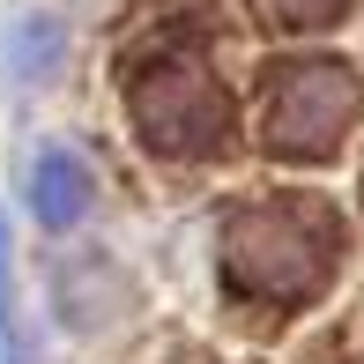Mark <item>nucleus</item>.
Returning <instances> with one entry per match:
<instances>
[{
  "label": "nucleus",
  "instance_id": "obj_1",
  "mask_svg": "<svg viewBox=\"0 0 364 364\" xmlns=\"http://www.w3.org/2000/svg\"><path fill=\"white\" fill-rule=\"evenodd\" d=\"M223 260H230V275H238L245 290H260V297H305L335 268V223H327L320 201L253 208V216H238Z\"/></svg>",
  "mask_w": 364,
  "mask_h": 364
},
{
  "label": "nucleus",
  "instance_id": "obj_2",
  "mask_svg": "<svg viewBox=\"0 0 364 364\" xmlns=\"http://www.w3.org/2000/svg\"><path fill=\"white\" fill-rule=\"evenodd\" d=\"M127 105H134V127L149 134V149H164V156H201V149L223 134V119H230L216 75L193 53L141 60L134 82H127Z\"/></svg>",
  "mask_w": 364,
  "mask_h": 364
},
{
  "label": "nucleus",
  "instance_id": "obj_3",
  "mask_svg": "<svg viewBox=\"0 0 364 364\" xmlns=\"http://www.w3.org/2000/svg\"><path fill=\"white\" fill-rule=\"evenodd\" d=\"M357 119V75L335 60H305L268 90V141L283 156H327Z\"/></svg>",
  "mask_w": 364,
  "mask_h": 364
},
{
  "label": "nucleus",
  "instance_id": "obj_4",
  "mask_svg": "<svg viewBox=\"0 0 364 364\" xmlns=\"http://www.w3.org/2000/svg\"><path fill=\"white\" fill-rule=\"evenodd\" d=\"M30 208H38L53 230H68L90 216V171H82L75 156H45L38 171H30Z\"/></svg>",
  "mask_w": 364,
  "mask_h": 364
},
{
  "label": "nucleus",
  "instance_id": "obj_5",
  "mask_svg": "<svg viewBox=\"0 0 364 364\" xmlns=\"http://www.w3.org/2000/svg\"><path fill=\"white\" fill-rule=\"evenodd\" d=\"M260 8H268L275 23H290V30H327L350 0H260Z\"/></svg>",
  "mask_w": 364,
  "mask_h": 364
},
{
  "label": "nucleus",
  "instance_id": "obj_6",
  "mask_svg": "<svg viewBox=\"0 0 364 364\" xmlns=\"http://www.w3.org/2000/svg\"><path fill=\"white\" fill-rule=\"evenodd\" d=\"M45 38H53V30H45V23H38V30H30V45H23V75H38V68H45V60H53V45H45Z\"/></svg>",
  "mask_w": 364,
  "mask_h": 364
}]
</instances>
